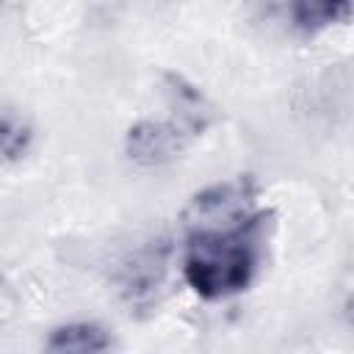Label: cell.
I'll list each match as a JSON object with an SVG mask.
<instances>
[{"instance_id":"obj_6","label":"cell","mask_w":354,"mask_h":354,"mask_svg":"<svg viewBox=\"0 0 354 354\" xmlns=\"http://www.w3.org/2000/svg\"><path fill=\"white\" fill-rule=\"evenodd\" d=\"M288 14L299 33L315 36L332 25L348 22L351 0H288Z\"/></svg>"},{"instance_id":"obj_9","label":"cell","mask_w":354,"mask_h":354,"mask_svg":"<svg viewBox=\"0 0 354 354\" xmlns=\"http://www.w3.org/2000/svg\"><path fill=\"white\" fill-rule=\"evenodd\" d=\"M14 6H17V0H0V17H6Z\"/></svg>"},{"instance_id":"obj_2","label":"cell","mask_w":354,"mask_h":354,"mask_svg":"<svg viewBox=\"0 0 354 354\" xmlns=\"http://www.w3.org/2000/svg\"><path fill=\"white\" fill-rule=\"evenodd\" d=\"M163 88L169 94V116L138 119L124 133V155L144 169L177 160L218 119L216 105L183 75L166 72Z\"/></svg>"},{"instance_id":"obj_1","label":"cell","mask_w":354,"mask_h":354,"mask_svg":"<svg viewBox=\"0 0 354 354\" xmlns=\"http://www.w3.org/2000/svg\"><path fill=\"white\" fill-rule=\"evenodd\" d=\"M274 227L271 210H254L235 227L188 232L183 249V279L205 301H221L243 293L266 257Z\"/></svg>"},{"instance_id":"obj_4","label":"cell","mask_w":354,"mask_h":354,"mask_svg":"<svg viewBox=\"0 0 354 354\" xmlns=\"http://www.w3.org/2000/svg\"><path fill=\"white\" fill-rule=\"evenodd\" d=\"M169 260H171V246L163 238L138 246L133 254L122 260L116 282L130 307H149L155 301L158 290L166 282Z\"/></svg>"},{"instance_id":"obj_3","label":"cell","mask_w":354,"mask_h":354,"mask_svg":"<svg viewBox=\"0 0 354 354\" xmlns=\"http://www.w3.org/2000/svg\"><path fill=\"white\" fill-rule=\"evenodd\" d=\"M257 196H260V185L254 183L252 174H235L218 180L188 199L183 210V224L188 232L235 227L257 210Z\"/></svg>"},{"instance_id":"obj_7","label":"cell","mask_w":354,"mask_h":354,"mask_svg":"<svg viewBox=\"0 0 354 354\" xmlns=\"http://www.w3.org/2000/svg\"><path fill=\"white\" fill-rule=\"evenodd\" d=\"M33 147V127L30 122L17 113L14 108L0 105V163L22 160Z\"/></svg>"},{"instance_id":"obj_8","label":"cell","mask_w":354,"mask_h":354,"mask_svg":"<svg viewBox=\"0 0 354 354\" xmlns=\"http://www.w3.org/2000/svg\"><path fill=\"white\" fill-rule=\"evenodd\" d=\"M17 310H19V296L14 285L6 277H0V335L11 326V321L17 318Z\"/></svg>"},{"instance_id":"obj_5","label":"cell","mask_w":354,"mask_h":354,"mask_svg":"<svg viewBox=\"0 0 354 354\" xmlns=\"http://www.w3.org/2000/svg\"><path fill=\"white\" fill-rule=\"evenodd\" d=\"M111 346H113L111 332L97 321L61 324L44 340V348H50V351H72V354H100V351H108Z\"/></svg>"}]
</instances>
